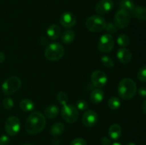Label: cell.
<instances>
[{
	"label": "cell",
	"instance_id": "6da1fadb",
	"mask_svg": "<svg viewBox=\"0 0 146 145\" xmlns=\"http://www.w3.org/2000/svg\"><path fill=\"white\" fill-rule=\"evenodd\" d=\"M46 124L44 115L40 112H34L29 115L25 124V129L30 134H36L44 129Z\"/></svg>",
	"mask_w": 146,
	"mask_h": 145
},
{
	"label": "cell",
	"instance_id": "7a4b0ae2",
	"mask_svg": "<svg viewBox=\"0 0 146 145\" xmlns=\"http://www.w3.org/2000/svg\"><path fill=\"white\" fill-rule=\"evenodd\" d=\"M137 86L134 80L129 78L121 80L118 86V92L119 96L125 100H129L134 98L136 94Z\"/></svg>",
	"mask_w": 146,
	"mask_h": 145
},
{
	"label": "cell",
	"instance_id": "3957f363",
	"mask_svg": "<svg viewBox=\"0 0 146 145\" xmlns=\"http://www.w3.org/2000/svg\"><path fill=\"white\" fill-rule=\"evenodd\" d=\"M64 54V48L59 43L54 42L46 48L44 55L50 61H56L61 59Z\"/></svg>",
	"mask_w": 146,
	"mask_h": 145
},
{
	"label": "cell",
	"instance_id": "277c9868",
	"mask_svg": "<svg viewBox=\"0 0 146 145\" xmlns=\"http://www.w3.org/2000/svg\"><path fill=\"white\" fill-rule=\"evenodd\" d=\"M106 21L101 16L93 15L86 21V26L91 32H100L105 29Z\"/></svg>",
	"mask_w": 146,
	"mask_h": 145
},
{
	"label": "cell",
	"instance_id": "5b68a950",
	"mask_svg": "<svg viewBox=\"0 0 146 145\" xmlns=\"http://www.w3.org/2000/svg\"><path fill=\"white\" fill-rule=\"evenodd\" d=\"M21 86V80L17 76H12L7 78L2 83L1 90L4 94L7 95H11L18 91Z\"/></svg>",
	"mask_w": 146,
	"mask_h": 145
},
{
	"label": "cell",
	"instance_id": "8992f818",
	"mask_svg": "<svg viewBox=\"0 0 146 145\" xmlns=\"http://www.w3.org/2000/svg\"><path fill=\"white\" fill-rule=\"evenodd\" d=\"M61 117L68 123H74L78 118V111L76 107L72 105H63L61 110Z\"/></svg>",
	"mask_w": 146,
	"mask_h": 145
},
{
	"label": "cell",
	"instance_id": "52a82bcc",
	"mask_svg": "<svg viewBox=\"0 0 146 145\" xmlns=\"http://www.w3.org/2000/svg\"><path fill=\"white\" fill-rule=\"evenodd\" d=\"M4 128L7 134L11 136H16L21 129V122L17 117H9L6 120Z\"/></svg>",
	"mask_w": 146,
	"mask_h": 145
},
{
	"label": "cell",
	"instance_id": "ba28073f",
	"mask_svg": "<svg viewBox=\"0 0 146 145\" xmlns=\"http://www.w3.org/2000/svg\"><path fill=\"white\" fill-rule=\"evenodd\" d=\"M114 24L118 28H125L131 22V16L128 11L123 9L118 10L114 16Z\"/></svg>",
	"mask_w": 146,
	"mask_h": 145
},
{
	"label": "cell",
	"instance_id": "9c48e42d",
	"mask_svg": "<svg viewBox=\"0 0 146 145\" xmlns=\"http://www.w3.org/2000/svg\"><path fill=\"white\" fill-rule=\"evenodd\" d=\"M114 46V41L113 36L109 34H105L100 38L98 44V48L103 53H109Z\"/></svg>",
	"mask_w": 146,
	"mask_h": 145
},
{
	"label": "cell",
	"instance_id": "30bf717a",
	"mask_svg": "<svg viewBox=\"0 0 146 145\" xmlns=\"http://www.w3.org/2000/svg\"><path fill=\"white\" fill-rule=\"evenodd\" d=\"M91 82L97 88H101L105 86L108 82V78L106 73L103 71L97 70L94 71L91 76Z\"/></svg>",
	"mask_w": 146,
	"mask_h": 145
},
{
	"label": "cell",
	"instance_id": "8fae6325",
	"mask_svg": "<svg viewBox=\"0 0 146 145\" xmlns=\"http://www.w3.org/2000/svg\"><path fill=\"white\" fill-rule=\"evenodd\" d=\"M98 121V115L94 110H87L83 115L82 122L86 127H92Z\"/></svg>",
	"mask_w": 146,
	"mask_h": 145
},
{
	"label": "cell",
	"instance_id": "7c38bea8",
	"mask_svg": "<svg viewBox=\"0 0 146 145\" xmlns=\"http://www.w3.org/2000/svg\"><path fill=\"white\" fill-rule=\"evenodd\" d=\"M113 0H100L95 7V10L98 14H105L108 13L113 8Z\"/></svg>",
	"mask_w": 146,
	"mask_h": 145
},
{
	"label": "cell",
	"instance_id": "4fadbf2b",
	"mask_svg": "<svg viewBox=\"0 0 146 145\" xmlns=\"http://www.w3.org/2000/svg\"><path fill=\"white\" fill-rule=\"evenodd\" d=\"M76 22V16L73 13L66 11L61 14L60 17V24L64 28H71Z\"/></svg>",
	"mask_w": 146,
	"mask_h": 145
},
{
	"label": "cell",
	"instance_id": "5bb4252c",
	"mask_svg": "<svg viewBox=\"0 0 146 145\" xmlns=\"http://www.w3.org/2000/svg\"><path fill=\"white\" fill-rule=\"evenodd\" d=\"M116 55L118 61L124 64L129 63L132 60V53L129 50L125 48L118 49L116 53Z\"/></svg>",
	"mask_w": 146,
	"mask_h": 145
},
{
	"label": "cell",
	"instance_id": "9a60e30c",
	"mask_svg": "<svg viewBox=\"0 0 146 145\" xmlns=\"http://www.w3.org/2000/svg\"><path fill=\"white\" fill-rule=\"evenodd\" d=\"M46 34L51 40L58 39L61 36V28L57 24H52L47 28Z\"/></svg>",
	"mask_w": 146,
	"mask_h": 145
},
{
	"label": "cell",
	"instance_id": "2e32d148",
	"mask_svg": "<svg viewBox=\"0 0 146 145\" xmlns=\"http://www.w3.org/2000/svg\"><path fill=\"white\" fill-rule=\"evenodd\" d=\"M104 98V92L100 88L94 89L90 95V100L94 104H98L103 101Z\"/></svg>",
	"mask_w": 146,
	"mask_h": 145
},
{
	"label": "cell",
	"instance_id": "e0dca14e",
	"mask_svg": "<svg viewBox=\"0 0 146 145\" xmlns=\"http://www.w3.org/2000/svg\"><path fill=\"white\" fill-rule=\"evenodd\" d=\"M121 133H122L121 127L118 124L112 125L108 129V134L113 140H117L119 139L121 136Z\"/></svg>",
	"mask_w": 146,
	"mask_h": 145
},
{
	"label": "cell",
	"instance_id": "ac0fdd59",
	"mask_svg": "<svg viewBox=\"0 0 146 145\" xmlns=\"http://www.w3.org/2000/svg\"><path fill=\"white\" fill-rule=\"evenodd\" d=\"M59 113V108L55 105H50L44 110V115L48 119H54Z\"/></svg>",
	"mask_w": 146,
	"mask_h": 145
},
{
	"label": "cell",
	"instance_id": "d6986e66",
	"mask_svg": "<svg viewBox=\"0 0 146 145\" xmlns=\"http://www.w3.org/2000/svg\"><path fill=\"white\" fill-rule=\"evenodd\" d=\"M135 18L141 20L146 21V8L143 7H135L131 11Z\"/></svg>",
	"mask_w": 146,
	"mask_h": 145
},
{
	"label": "cell",
	"instance_id": "ffe728a7",
	"mask_svg": "<svg viewBox=\"0 0 146 145\" xmlns=\"http://www.w3.org/2000/svg\"><path fill=\"white\" fill-rule=\"evenodd\" d=\"M64 129H65V127H64V124L61 122H56L52 125L51 130H50V133L53 136L56 137V136L62 134L63 132H64Z\"/></svg>",
	"mask_w": 146,
	"mask_h": 145
},
{
	"label": "cell",
	"instance_id": "44dd1931",
	"mask_svg": "<svg viewBox=\"0 0 146 145\" xmlns=\"http://www.w3.org/2000/svg\"><path fill=\"white\" fill-rule=\"evenodd\" d=\"M19 107L22 111L25 112H29L34 109V103L31 100L24 99L20 102Z\"/></svg>",
	"mask_w": 146,
	"mask_h": 145
},
{
	"label": "cell",
	"instance_id": "7402d4cb",
	"mask_svg": "<svg viewBox=\"0 0 146 145\" xmlns=\"http://www.w3.org/2000/svg\"><path fill=\"white\" fill-rule=\"evenodd\" d=\"M75 38V34L71 30L65 31L61 35V40L66 44H69L73 42Z\"/></svg>",
	"mask_w": 146,
	"mask_h": 145
},
{
	"label": "cell",
	"instance_id": "603a6c76",
	"mask_svg": "<svg viewBox=\"0 0 146 145\" xmlns=\"http://www.w3.org/2000/svg\"><path fill=\"white\" fill-rule=\"evenodd\" d=\"M135 7V4L132 0H121L120 3V9H123L128 12L132 11Z\"/></svg>",
	"mask_w": 146,
	"mask_h": 145
},
{
	"label": "cell",
	"instance_id": "cb8c5ba5",
	"mask_svg": "<svg viewBox=\"0 0 146 145\" xmlns=\"http://www.w3.org/2000/svg\"><path fill=\"white\" fill-rule=\"evenodd\" d=\"M121 105V100L117 97H113V98H110L108 101V107L111 109H113V110H115V109H118Z\"/></svg>",
	"mask_w": 146,
	"mask_h": 145
},
{
	"label": "cell",
	"instance_id": "d4e9b609",
	"mask_svg": "<svg viewBox=\"0 0 146 145\" xmlns=\"http://www.w3.org/2000/svg\"><path fill=\"white\" fill-rule=\"evenodd\" d=\"M130 43V38L126 34H122L121 35L118 36V38H117V44L121 47H125L129 44Z\"/></svg>",
	"mask_w": 146,
	"mask_h": 145
},
{
	"label": "cell",
	"instance_id": "484cf974",
	"mask_svg": "<svg viewBox=\"0 0 146 145\" xmlns=\"http://www.w3.org/2000/svg\"><path fill=\"white\" fill-rule=\"evenodd\" d=\"M101 61L103 65L108 68H113L115 65L113 60L108 55H103L101 58Z\"/></svg>",
	"mask_w": 146,
	"mask_h": 145
},
{
	"label": "cell",
	"instance_id": "4316f807",
	"mask_svg": "<svg viewBox=\"0 0 146 145\" xmlns=\"http://www.w3.org/2000/svg\"><path fill=\"white\" fill-rule=\"evenodd\" d=\"M56 99L58 100V102H59L61 105H64L67 103V101H68V97L67 95L64 92H58L56 95Z\"/></svg>",
	"mask_w": 146,
	"mask_h": 145
},
{
	"label": "cell",
	"instance_id": "83f0119b",
	"mask_svg": "<svg viewBox=\"0 0 146 145\" xmlns=\"http://www.w3.org/2000/svg\"><path fill=\"white\" fill-rule=\"evenodd\" d=\"M14 100L9 97H7L2 101V105L5 109H10L14 107Z\"/></svg>",
	"mask_w": 146,
	"mask_h": 145
},
{
	"label": "cell",
	"instance_id": "f1b7e54d",
	"mask_svg": "<svg viewBox=\"0 0 146 145\" xmlns=\"http://www.w3.org/2000/svg\"><path fill=\"white\" fill-rule=\"evenodd\" d=\"M137 77H138V80L141 81V82H146V65L140 68V70L138 72V74H137Z\"/></svg>",
	"mask_w": 146,
	"mask_h": 145
},
{
	"label": "cell",
	"instance_id": "f546056e",
	"mask_svg": "<svg viewBox=\"0 0 146 145\" xmlns=\"http://www.w3.org/2000/svg\"><path fill=\"white\" fill-rule=\"evenodd\" d=\"M88 107V105L87 102L84 100H79L76 102V108L81 111L86 110Z\"/></svg>",
	"mask_w": 146,
	"mask_h": 145
},
{
	"label": "cell",
	"instance_id": "4dcf8cb0",
	"mask_svg": "<svg viewBox=\"0 0 146 145\" xmlns=\"http://www.w3.org/2000/svg\"><path fill=\"white\" fill-rule=\"evenodd\" d=\"M104 30H106L107 34H114V33H115L117 31V27L113 23H106V26L105 29Z\"/></svg>",
	"mask_w": 146,
	"mask_h": 145
},
{
	"label": "cell",
	"instance_id": "1f68e13d",
	"mask_svg": "<svg viewBox=\"0 0 146 145\" xmlns=\"http://www.w3.org/2000/svg\"><path fill=\"white\" fill-rule=\"evenodd\" d=\"M70 145H87V143L85 139L82 138H76L71 142Z\"/></svg>",
	"mask_w": 146,
	"mask_h": 145
},
{
	"label": "cell",
	"instance_id": "d6a6232c",
	"mask_svg": "<svg viewBox=\"0 0 146 145\" xmlns=\"http://www.w3.org/2000/svg\"><path fill=\"white\" fill-rule=\"evenodd\" d=\"M10 143V139L7 135H1L0 136V145H9Z\"/></svg>",
	"mask_w": 146,
	"mask_h": 145
},
{
	"label": "cell",
	"instance_id": "836d02e7",
	"mask_svg": "<svg viewBox=\"0 0 146 145\" xmlns=\"http://www.w3.org/2000/svg\"><path fill=\"white\" fill-rule=\"evenodd\" d=\"M101 144L102 145H111V139H110L109 138L106 137V136H104V137L101 138Z\"/></svg>",
	"mask_w": 146,
	"mask_h": 145
},
{
	"label": "cell",
	"instance_id": "e575fe53",
	"mask_svg": "<svg viewBox=\"0 0 146 145\" xmlns=\"http://www.w3.org/2000/svg\"><path fill=\"white\" fill-rule=\"evenodd\" d=\"M138 94L141 98H146V87H141L138 90Z\"/></svg>",
	"mask_w": 146,
	"mask_h": 145
},
{
	"label": "cell",
	"instance_id": "d590c367",
	"mask_svg": "<svg viewBox=\"0 0 146 145\" xmlns=\"http://www.w3.org/2000/svg\"><path fill=\"white\" fill-rule=\"evenodd\" d=\"M5 61V55L2 52H0V63H2Z\"/></svg>",
	"mask_w": 146,
	"mask_h": 145
},
{
	"label": "cell",
	"instance_id": "8d00e7d4",
	"mask_svg": "<svg viewBox=\"0 0 146 145\" xmlns=\"http://www.w3.org/2000/svg\"><path fill=\"white\" fill-rule=\"evenodd\" d=\"M142 109H143V112L145 114H146V100H144L143 102Z\"/></svg>",
	"mask_w": 146,
	"mask_h": 145
},
{
	"label": "cell",
	"instance_id": "74e56055",
	"mask_svg": "<svg viewBox=\"0 0 146 145\" xmlns=\"http://www.w3.org/2000/svg\"><path fill=\"white\" fill-rule=\"evenodd\" d=\"M52 143L54 144V145H58V143H59V142H58V139H56H56H54V140H53Z\"/></svg>",
	"mask_w": 146,
	"mask_h": 145
},
{
	"label": "cell",
	"instance_id": "f35d334b",
	"mask_svg": "<svg viewBox=\"0 0 146 145\" xmlns=\"http://www.w3.org/2000/svg\"><path fill=\"white\" fill-rule=\"evenodd\" d=\"M111 145H121V144H120V143H118V142H115V143L111 144Z\"/></svg>",
	"mask_w": 146,
	"mask_h": 145
},
{
	"label": "cell",
	"instance_id": "ab89813d",
	"mask_svg": "<svg viewBox=\"0 0 146 145\" xmlns=\"http://www.w3.org/2000/svg\"><path fill=\"white\" fill-rule=\"evenodd\" d=\"M126 145H136L135 143H133V142H130V143H128Z\"/></svg>",
	"mask_w": 146,
	"mask_h": 145
},
{
	"label": "cell",
	"instance_id": "60d3db41",
	"mask_svg": "<svg viewBox=\"0 0 146 145\" xmlns=\"http://www.w3.org/2000/svg\"><path fill=\"white\" fill-rule=\"evenodd\" d=\"M23 145H31V144H23Z\"/></svg>",
	"mask_w": 146,
	"mask_h": 145
}]
</instances>
